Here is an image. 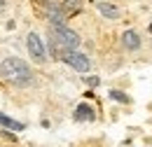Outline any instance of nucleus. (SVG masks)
Returning a JSON list of instances; mask_svg holds the SVG:
<instances>
[{
	"label": "nucleus",
	"instance_id": "1a4fd4ad",
	"mask_svg": "<svg viewBox=\"0 0 152 147\" xmlns=\"http://www.w3.org/2000/svg\"><path fill=\"white\" fill-rule=\"evenodd\" d=\"M98 12L108 19H119V9L113 7V5H108V2H98Z\"/></svg>",
	"mask_w": 152,
	"mask_h": 147
},
{
	"label": "nucleus",
	"instance_id": "ddd939ff",
	"mask_svg": "<svg viewBox=\"0 0 152 147\" xmlns=\"http://www.w3.org/2000/svg\"><path fill=\"white\" fill-rule=\"evenodd\" d=\"M2 5H5V0H0V7H2Z\"/></svg>",
	"mask_w": 152,
	"mask_h": 147
},
{
	"label": "nucleus",
	"instance_id": "7ed1b4c3",
	"mask_svg": "<svg viewBox=\"0 0 152 147\" xmlns=\"http://www.w3.org/2000/svg\"><path fill=\"white\" fill-rule=\"evenodd\" d=\"M26 47H28V54L33 56L35 63H45L47 52H45V44H42V40H40L38 33H28V37H26Z\"/></svg>",
	"mask_w": 152,
	"mask_h": 147
},
{
	"label": "nucleus",
	"instance_id": "4468645a",
	"mask_svg": "<svg viewBox=\"0 0 152 147\" xmlns=\"http://www.w3.org/2000/svg\"><path fill=\"white\" fill-rule=\"evenodd\" d=\"M150 33H152V23H150Z\"/></svg>",
	"mask_w": 152,
	"mask_h": 147
},
{
	"label": "nucleus",
	"instance_id": "39448f33",
	"mask_svg": "<svg viewBox=\"0 0 152 147\" xmlns=\"http://www.w3.org/2000/svg\"><path fill=\"white\" fill-rule=\"evenodd\" d=\"M61 58H63L70 68H75L77 73H87V70H89V58L84 54H80V52H66Z\"/></svg>",
	"mask_w": 152,
	"mask_h": 147
},
{
	"label": "nucleus",
	"instance_id": "0eeeda50",
	"mask_svg": "<svg viewBox=\"0 0 152 147\" xmlns=\"http://www.w3.org/2000/svg\"><path fill=\"white\" fill-rule=\"evenodd\" d=\"M61 9H63L66 19H68V17H73V14H77V12L82 9V0H63Z\"/></svg>",
	"mask_w": 152,
	"mask_h": 147
},
{
	"label": "nucleus",
	"instance_id": "9d476101",
	"mask_svg": "<svg viewBox=\"0 0 152 147\" xmlns=\"http://www.w3.org/2000/svg\"><path fill=\"white\" fill-rule=\"evenodd\" d=\"M0 124L7 126V129H12V131H23V124H21V122H14V119H10V117H5V114H0Z\"/></svg>",
	"mask_w": 152,
	"mask_h": 147
},
{
	"label": "nucleus",
	"instance_id": "9b49d317",
	"mask_svg": "<svg viewBox=\"0 0 152 147\" xmlns=\"http://www.w3.org/2000/svg\"><path fill=\"white\" fill-rule=\"evenodd\" d=\"M110 96H113L115 100H122V103H126V96H124L122 91H110Z\"/></svg>",
	"mask_w": 152,
	"mask_h": 147
},
{
	"label": "nucleus",
	"instance_id": "6e6552de",
	"mask_svg": "<svg viewBox=\"0 0 152 147\" xmlns=\"http://www.w3.org/2000/svg\"><path fill=\"white\" fill-rule=\"evenodd\" d=\"M75 119L77 122H91L94 119V110L82 103V105H77V110H75Z\"/></svg>",
	"mask_w": 152,
	"mask_h": 147
},
{
	"label": "nucleus",
	"instance_id": "f03ea898",
	"mask_svg": "<svg viewBox=\"0 0 152 147\" xmlns=\"http://www.w3.org/2000/svg\"><path fill=\"white\" fill-rule=\"evenodd\" d=\"M0 77L17 84V87H26L33 82V70L28 68L26 61H21L17 56H10L5 61H0Z\"/></svg>",
	"mask_w": 152,
	"mask_h": 147
},
{
	"label": "nucleus",
	"instance_id": "f8f14e48",
	"mask_svg": "<svg viewBox=\"0 0 152 147\" xmlns=\"http://www.w3.org/2000/svg\"><path fill=\"white\" fill-rule=\"evenodd\" d=\"M87 84H91V87H96V84H98V77H87Z\"/></svg>",
	"mask_w": 152,
	"mask_h": 147
},
{
	"label": "nucleus",
	"instance_id": "20e7f679",
	"mask_svg": "<svg viewBox=\"0 0 152 147\" xmlns=\"http://www.w3.org/2000/svg\"><path fill=\"white\" fill-rule=\"evenodd\" d=\"M42 9L49 19V23H56V26H66V14L61 9V5L52 2V0H42Z\"/></svg>",
	"mask_w": 152,
	"mask_h": 147
},
{
	"label": "nucleus",
	"instance_id": "f257e3e1",
	"mask_svg": "<svg viewBox=\"0 0 152 147\" xmlns=\"http://www.w3.org/2000/svg\"><path fill=\"white\" fill-rule=\"evenodd\" d=\"M49 47L61 58L66 52H75L77 47H80V35H77L75 31H70L68 26L49 23Z\"/></svg>",
	"mask_w": 152,
	"mask_h": 147
},
{
	"label": "nucleus",
	"instance_id": "423d86ee",
	"mask_svg": "<svg viewBox=\"0 0 152 147\" xmlns=\"http://www.w3.org/2000/svg\"><path fill=\"white\" fill-rule=\"evenodd\" d=\"M122 44H124L126 49H138V47H140V37H138V33L126 31V33L122 35Z\"/></svg>",
	"mask_w": 152,
	"mask_h": 147
}]
</instances>
